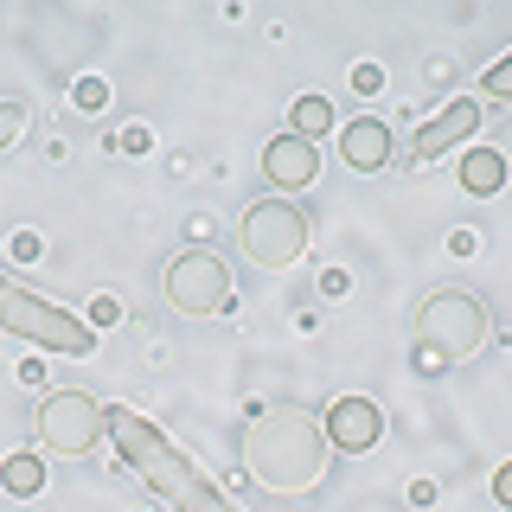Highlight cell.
Returning <instances> with one entry per match:
<instances>
[{
  "instance_id": "e0dca14e",
  "label": "cell",
  "mask_w": 512,
  "mask_h": 512,
  "mask_svg": "<svg viewBox=\"0 0 512 512\" xmlns=\"http://www.w3.org/2000/svg\"><path fill=\"white\" fill-rule=\"evenodd\" d=\"M116 320H122V301H116V295H96V301H90V327H96V333L116 327Z\"/></svg>"
},
{
  "instance_id": "7c38bea8",
  "label": "cell",
  "mask_w": 512,
  "mask_h": 512,
  "mask_svg": "<svg viewBox=\"0 0 512 512\" xmlns=\"http://www.w3.org/2000/svg\"><path fill=\"white\" fill-rule=\"evenodd\" d=\"M461 186H468V192H480V199H487V192H500V186H506V154H493V148H474L468 160H461Z\"/></svg>"
},
{
  "instance_id": "ba28073f",
  "label": "cell",
  "mask_w": 512,
  "mask_h": 512,
  "mask_svg": "<svg viewBox=\"0 0 512 512\" xmlns=\"http://www.w3.org/2000/svg\"><path fill=\"white\" fill-rule=\"evenodd\" d=\"M480 128V103L474 96H461V103H442V116L436 122H423L410 135V160H442V154H455L461 141H468Z\"/></svg>"
},
{
  "instance_id": "9c48e42d",
  "label": "cell",
  "mask_w": 512,
  "mask_h": 512,
  "mask_svg": "<svg viewBox=\"0 0 512 512\" xmlns=\"http://www.w3.org/2000/svg\"><path fill=\"white\" fill-rule=\"evenodd\" d=\"M378 429H384V416H378L372 397H340V404L327 410V442L346 448V455H365V448L378 442Z\"/></svg>"
},
{
  "instance_id": "7a4b0ae2",
  "label": "cell",
  "mask_w": 512,
  "mask_h": 512,
  "mask_svg": "<svg viewBox=\"0 0 512 512\" xmlns=\"http://www.w3.org/2000/svg\"><path fill=\"white\" fill-rule=\"evenodd\" d=\"M109 436H116L122 461H128V468H135L141 480H148V487H154L173 512H237V506L212 487V480H205V474L180 455V448L160 436L148 416H135V410H109Z\"/></svg>"
},
{
  "instance_id": "52a82bcc",
  "label": "cell",
  "mask_w": 512,
  "mask_h": 512,
  "mask_svg": "<svg viewBox=\"0 0 512 512\" xmlns=\"http://www.w3.org/2000/svg\"><path fill=\"white\" fill-rule=\"evenodd\" d=\"M167 301L180 314H224L231 308V276H224V263L212 250H186V256H173V269H167Z\"/></svg>"
},
{
  "instance_id": "8992f818",
  "label": "cell",
  "mask_w": 512,
  "mask_h": 512,
  "mask_svg": "<svg viewBox=\"0 0 512 512\" xmlns=\"http://www.w3.org/2000/svg\"><path fill=\"white\" fill-rule=\"evenodd\" d=\"M103 429H109V410L84 391H52L39 404V436L52 442L58 455H90V448L103 442Z\"/></svg>"
},
{
  "instance_id": "9a60e30c",
  "label": "cell",
  "mask_w": 512,
  "mask_h": 512,
  "mask_svg": "<svg viewBox=\"0 0 512 512\" xmlns=\"http://www.w3.org/2000/svg\"><path fill=\"white\" fill-rule=\"evenodd\" d=\"M20 128H26V109H20V103H7V96H0V154H7L13 141H20Z\"/></svg>"
},
{
  "instance_id": "277c9868",
  "label": "cell",
  "mask_w": 512,
  "mask_h": 512,
  "mask_svg": "<svg viewBox=\"0 0 512 512\" xmlns=\"http://www.w3.org/2000/svg\"><path fill=\"white\" fill-rule=\"evenodd\" d=\"M237 237H244V256L256 269H288L308 250V218L288 199H256L244 212V224H237Z\"/></svg>"
},
{
  "instance_id": "3957f363",
  "label": "cell",
  "mask_w": 512,
  "mask_h": 512,
  "mask_svg": "<svg viewBox=\"0 0 512 512\" xmlns=\"http://www.w3.org/2000/svg\"><path fill=\"white\" fill-rule=\"evenodd\" d=\"M0 333H13V340H32L45 352H58V359H84V352L96 346V327L77 314H64L58 301L32 295V288H20L13 276H0Z\"/></svg>"
},
{
  "instance_id": "5b68a950",
  "label": "cell",
  "mask_w": 512,
  "mask_h": 512,
  "mask_svg": "<svg viewBox=\"0 0 512 512\" xmlns=\"http://www.w3.org/2000/svg\"><path fill=\"white\" fill-rule=\"evenodd\" d=\"M416 340H423L436 359H474L480 340H487V314H480L474 295H436L423 314H416Z\"/></svg>"
},
{
  "instance_id": "ac0fdd59",
  "label": "cell",
  "mask_w": 512,
  "mask_h": 512,
  "mask_svg": "<svg viewBox=\"0 0 512 512\" xmlns=\"http://www.w3.org/2000/svg\"><path fill=\"white\" fill-rule=\"evenodd\" d=\"M493 500H500V506L512 512V461H506V468H500V474H493Z\"/></svg>"
},
{
  "instance_id": "5bb4252c",
  "label": "cell",
  "mask_w": 512,
  "mask_h": 512,
  "mask_svg": "<svg viewBox=\"0 0 512 512\" xmlns=\"http://www.w3.org/2000/svg\"><path fill=\"white\" fill-rule=\"evenodd\" d=\"M327 122H333V109L320 103V96H301V103H295V135H308V141H314Z\"/></svg>"
},
{
  "instance_id": "6da1fadb",
  "label": "cell",
  "mask_w": 512,
  "mask_h": 512,
  "mask_svg": "<svg viewBox=\"0 0 512 512\" xmlns=\"http://www.w3.org/2000/svg\"><path fill=\"white\" fill-rule=\"evenodd\" d=\"M244 468L269 493H308L327 474V429L308 410H263L244 436Z\"/></svg>"
},
{
  "instance_id": "4fadbf2b",
  "label": "cell",
  "mask_w": 512,
  "mask_h": 512,
  "mask_svg": "<svg viewBox=\"0 0 512 512\" xmlns=\"http://www.w3.org/2000/svg\"><path fill=\"white\" fill-rule=\"evenodd\" d=\"M0 487L20 493V500H32V493L45 487V461H39V455H7V468H0Z\"/></svg>"
},
{
  "instance_id": "d6986e66",
  "label": "cell",
  "mask_w": 512,
  "mask_h": 512,
  "mask_svg": "<svg viewBox=\"0 0 512 512\" xmlns=\"http://www.w3.org/2000/svg\"><path fill=\"white\" fill-rule=\"evenodd\" d=\"M77 103H84V109H103L109 90H103V84H84V90H77Z\"/></svg>"
},
{
  "instance_id": "30bf717a",
  "label": "cell",
  "mask_w": 512,
  "mask_h": 512,
  "mask_svg": "<svg viewBox=\"0 0 512 512\" xmlns=\"http://www.w3.org/2000/svg\"><path fill=\"white\" fill-rule=\"evenodd\" d=\"M263 173H269V186H314L320 148H314L308 135H276L263 148Z\"/></svg>"
},
{
  "instance_id": "8fae6325",
  "label": "cell",
  "mask_w": 512,
  "mask_h": 512,
  "mask_svg": "<svg viewBox=\"0 0 512 512\" xmlns=\"http://www.w3.org/2000/svg\"><path fill=\"white\" fill-rule=\"evenodd\" d=\"M340 154H346V167H352V173H378L384 160H391V128L372 122V116H359V122H352L346 135H340Z\"/></svg>"
},
{
  "instance_id": "2e32d148",
  "label": "cell",
  "mask_w": 512,
  "mask_h": 512,
  "mask_svg": "<svg viewBox=\"0 0 512 512\" xmlns=\"http://www.w3.org/2000/svg\"><path fill=\"white\" fill-rule=\"evenodd\" d=\"M480 84H487V96H512V52L500 64H487V77H480Z\"/></svg>"
}]
</instances>
